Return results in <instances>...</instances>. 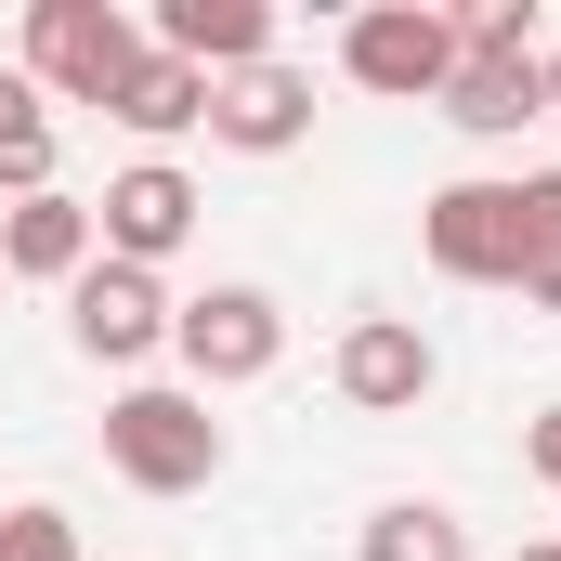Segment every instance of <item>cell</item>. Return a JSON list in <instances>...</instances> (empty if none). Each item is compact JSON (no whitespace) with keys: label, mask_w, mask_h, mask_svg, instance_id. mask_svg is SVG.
<instances>
[{"label":"cell","mask_w":561,"mask_h":561,"mask_svg":"<svg viewBox=\"0 0 561 561\" xmlns=\"http://www.w3.org/2000/svg\"><path fill=\"white\" fill-rule=\"evenodd\" d=\"M457 26V53H536V13L523 0H470V13H444Z\"/></svg>","instance_id":"17"},{"label":"cell","mask_w":561,"mask_h":561,"mask_svg":"<svg viewBox=\"0 0 561 561\" xmlns=\"http://www.w3.org/2000/svg\"><path fill=\"white\" fill-rule=\"evenodd\" d=\"M419 236L457 287H523V183H444Z\"/></svg>","instance_id":"5"},{"label":"cell","mask_w":561,"mask_h":561,"mask_svg":"<svg viewBox=\"0 0 561 561\" xmlns=\"http://www.w3.org/2000/svg\"><path fill=\"white\" fill-rule=\"evenodd\" d=\"M105 262V236H92V209L53 183V196H13L0 209V275H39V287H79Z\"/></svg>","instance_id":"10"},{"label":"cell","mask_w":561,"mask_h":561,"mask_svg":"<svg viewBox=\"0 0 561 561\" xmlns=\"http://www.w3.org/2000/svg\"><path fill=\"white\" fill-rule=\"evenodd\" d=\"M536 79H549V118H561V39H549V53H536Z\"/></svg>","instance_id":"20"},{"label":"cell","mask_w":561,"mask_h":561,"mask_svg":"<svg viewBox=\"0 0 561 561\" xmlns=\"http://www.w3.org/2000/svg\"><path fill=\"white\" fill-rule=\"evenodd\" d=\"M340 66H353L366 92H392V105H431V92L457 79V26H444L431 0H379V13L340 26Z\"/></svg>","instance_id":"3"},{"label":"cell","mask_w":561,"mask_h":561,"mask_svg":"<svg viewBox=\"0 0 561 561\" xmlns=\"http://www.w3.org/2000/svg\"><path fill=\"white\" fill-rule=\"evenodd\" d=\"M510 561H561V536H549V549H510Z\"/></svg>","instance_id":"21"},{"label":"cell","mask_w":561,"mask_h":561,"mask_svg":"<svg viewBox=\"0 0 561 561\" xmlns=\"http://www.w3.org/2000/svg\"><path fill=\"white\" fill-rule=\"evenodd\" d=\"M0 561H79V523L66 510H0Z\"/></svg>","instance_id":"18"},{"label":"cell","mask_w":561,"mask_h":561,"mask_svg":"<svg viewBox=\"0 0 561 561\" xmlns=\"http://www.w3.org/2000/svg\"><path fill=\"white\" fill-rule=\"evenodd\" d=\"M105 457H118V483L144 496H196L209 470H222V419H209V392H118L105 405Z\"/></svg>","instance_id":"1"},{"label":"cell","mask_w":561,"mask_h":561,"mask_svg":"<svg viewBox=\"0 0 561 561\" xmlns=\"http://www.w3.org/2000/svg\"><path fill=\"white\" fill-rule=\"evenodd\" d=\"M457 131H483V144H510L523 118H549V79H536V53H457V79L431 92Z\"/></svg>","instance_id":"12"},{"label":"cell","mask_w":561,"mask_h":561,"mask_svg":"<svg viewBox=\"0 0 561 561\" xmlns=\"http://www.w3.org/2000/svg\"><path fill=\"white\" fill-rule=\"evenodd\" d=\"M366 561H470V536H457V510H431V496H392V510L366 523Z\"/></svg>","instance_id":"15"},{"label":"cell","mask_w":561,"mask_h":561,"mask_svg":"<svg viewBox=\"0 0 561 561\" xmlns=\"http://www.w3.org/2000/svg\"><path fill=\"white\" fill-rule=\"evenodd\" d=\"M523 300H536V313H561V170H536V183H523Z\"/></svg>","instance_id":"16"},{"label":"cell","mask_w":561,"mask_h":561,"mask_svg":"<svg viewBox=\"0 0 561 561\" xmlns=\"http://www.w3.org/2000/svg\"><path fill=\"white\" fill-rule=\"evenodd\" d=\"M131 13L118 0H39L26 13V92H66V105H105L131 79Z\"/></svg>","instance_id":"2"},{"label":"cell","mask_w":561,"mask_h":561,"mask_svg":"<svg viewBox=\"0 0 561 561\" xmlns=\"http://www.w3.org/2000/svg\"><path fill=\"white\" fill-rule=\"evenodd\" d=\"M92 236H105V262H170L183 236H196V183L170 170V157H144V170H118L105 196H92Z\"/></svg>","instance_id":"7"},{"label":"cell","mask_w":561,"mask_h":561,"mask_svg":"<svg viewBox=\"0 0 561 561\" xmlns=\"http://www.w3.org/2000/svg\"><path fill=\"white\" fill-rule=\"evenodd\" d=\"M157 53L196 79H236V66H275V13L262 0H157Z\"/></svg>","instance_id":"9"},{"label":"cell","mask_w":561,"mask_h":561,"mask_svg":"<svg viewBox=\"0 0 561 561\" xmlns=\"http://www.w3.org/2000/svg\"><path fill=\"white\" fill-rule=\"evenodd\" d=\"M300 131H313V79H300V66H236V79H209V144L287 157Z\"/></svg>","instance_id":"8"},{"label":"cell","mask_w":561,"mask_h":561,"mask_svg":"<svg viewBox=\"0 0 561 561\" xmlns=\"http://www.w3.org/2000/svg\"><path fill=\"white\" fill-rule=\"evenodd\" d=\"M170 313H183V300L144 275V262H92V275L66 287V327H79L92 366H144V353L170 340Z\"/></svg>","instance_id":"6"},{"label":"cell","mask_w":561,"mask_h":561,"mask_svg":"<svg viewBox=\"0 0 561 561\" xmlns=\"http://www.w3.org/2000/svg\"><path fill=\"white\" fill-rule=\"evenodd\" d=\"M105 118H118V131H144V144H170V131H196V118H209V79H196V66H170V53L144 39L131 79L105 92Z\"/></svg>","instance_id":"13"},{"label":"cell","mask_w":561,"mask_h":561,"mask_svg":"<svg viewBox=\"0 0 561 561\" xmlns=\"http://www.w3.org/2000/svg\"><path fill=\"white\" fill-rule=\"evenodd\" d=\"M0 196H53V105L0 79Z\"/></svg>","instance_id":"14"},{"label":"cell","mask_w":561,"mask_h":561,"mask_svg":"<svg viewBox=\"0 0 561 561\" xmlns=\"http://www.w3.org/2000/svg\"><path fill=\"white\" fill-rule=\"evenodd\" d=\"M170 353L196 366V392L275 379V353H287V313L262 300V287H209V300H183V313H170Z\"/></svg>","instance_id":"4"},{"label":"cell","mask_w":561,"mask_h":561,"mask_svg":"<svg viewBox=\"0 0 561 561\" xmlns=\"http://www.w3.org/2000/svg\"><path fill=\"white\" fill-rule=\"evenodd\" d=\"M431 392V340L405 313H366L353 340H340V405H366V419H405Z\"/></svg>","instance_id":"11"},{"label":"cell","mask_w":561,"mask_h":561,"mask_svg":"<svg viewBox=\"0 0 561 561\" xmlns=\"http://www.w3.org/2000/svg\"><path fill=\"white\" fill-rule=\"evenodd\" d=\"M523 457H536V470H549V483H561V405H549V419H536V431H523Z\"/></svg>","instance_id":"19"}]
</instances>
